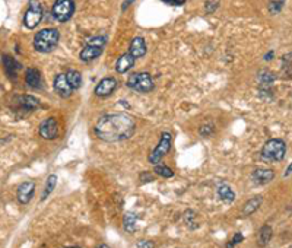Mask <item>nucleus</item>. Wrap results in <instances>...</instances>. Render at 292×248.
<instances>
[{"label":"nucleus","instance_id":"cd10ccee","mask_svg":"<svg viewBox=\"0 0 292 248\" xmlns=\"http://www.w3.org/2000/svg\"><path fill=\"white\" fill-rule=\"evenodd\" d=\"M215 133V126L212 123H207V124H202L200 129H199V135L202 138H209Z\"/></svg>","mask_w":292,"mask_h":248},{"label":"nucleus","instance_id":"9b49d317","mask_svg":"<svg viewBox=\"0 0 292 248\" xmlns=\"http://www.w3.org/2000/svg\"><path fill=\"white\" fill-rule=\"evenodd\" d=\"M34 194H35V183L34 181H25L16 190V198L24 206L28 204L32 200Z\"/></svg>","mask_w":292,"mask_h":248},{"label":"nucleus","instance_id":"c9c22d12","mask_svg":"<svg viewBox=\"0 0 292 248\" xmlns=\"http://www.w3.org/2000/svg\"><path fill=\"white\" fill-rule=\"evenodd\" d=\"M273 57H275V53H273V51H269V53L264 55V60H266V61H269V60H272Z\"/></svg>","mask_w":292,"mask_h":248},{"label":"nucleus","instance_id":"393cba45","mask_svg":"<svg viewBox=\"0 0 292 248\" xmlns=\"http://www.w3.org/2000/svg\"><path fill=\"white\" fill-rule=\"evenodd\" d=\"M56 184H57V175L50 174L47 177V181H46V187H44V192H43V196H41V201L47 200V197L53 193V190L56 189Z\"/></svg>","mask_w":292,"mask_h":248},{"label":"nucleus","instance_id":"6e6552de","mask_svg":"<svg viewBox=\"0 0 292 248\" xmlns=\"http://www.w3.org/2000/svg\"><path fill=\"white\" fill-rule=\"evenodd\" d=\"M53 88H54L56 94H57L58 97H61V98H69V97L72 95V92H73V88L70 86L66 73H58V75L54 78Z\"/></svg>","mask_w":292,"mask_h":248},{"label":"nucleus","instance_id":"6ab92c4d","mask_svg":"<svg viewBox=\"0 0 292 248\" xmlns=\"http://www.w3.org/2000/svg\"><path fill=\"white\" fill-rule=\"evenodd\" d=\"M218 196H219V198H221L224 203H233V201L235 200V193H234V190H233L228 184H225V183H219V184H218Z\"/></svg>","mask_w":292,"mask_h":248},{"label":"nucleus","instance_id":"a878e982","mask_svg":"<svg viewBox=\"0 0 292 248\" xmlns=\"http://www.w3.org/2000/svg\"><path fill=\"white\" fill-rule=\"evenodd\" d=\"M153 172H155L158 177H162V178H171V177H174V171H173L171 168L162 165V164H156V165L153 166Z\"/></svg>","mask_w":292,"mask_h":248},{"label":"nucleus","instance_id":"f3484780","mask_svg":"<svg viewBox=\"0 0 292 248\" xmlns=\"http://www.w3.org/2000/svg\"><path fill=\"white\" fill-rule=\"evenodd\" d=\"M262 203H263V198L260 197V196H256V197H251L250 200H247L244 203L243 210H241V216H250V215H253L262 206Z\"/></svg>","mask_w":292,"mask_h":248},{"label":"nucleus","instance_id":"ddd939ff","mask_svg":"<svg viewBox=\"0 0 292 248\" xmlns=\"http://www.w3.org/2000/svg\"><path fill=\"white\" fill-rule=\"evenodd\" d=\"M273 178H275V171H272V169L259 168V169L253 171V174H251V180H253L257 186H266V184H269Z\"/></svg>","mask_w":292,"mask_h":248},{"label":"nucleus","instance_id":"4c0bfd02","mask_svg":"<svg viewBox=\"0 0 292 248\" xmlns=\"http://www.w3.org/2000/svg\"><path fill=\"white\" fill-rule=\"evenodd\" d=\"M95 248H110V247H108L107 244H99V246H97Z\"/></svg>","mask_w":292,"mask_h":248},{"label":"nucleus","instance_id":"72a5a7b5","mask_svg":"<svg viewBox=\"0 0 292 248\" xmlns=\"http://www.w3.org/2000/svg\"><path fill=\"white\" fill-rule=\"evenodd\" d=\"M136 248H155V243L153 241H149V240H139Z\"/></svg>","mask_w":292,"mask_h":248},{"label":"nucleus","instance_id":"e433bc0d","mask_svg":"<svg viewBox=\"0 0 292 248\" xmlns=\"http://www.w3.org/2000/svg\"><path fill=\"white\" fill-rule=\"evenodd\" d=\"M133 1H135V0H126V1L123 3V6H121V9H123V10H126V9L129 7V4H132Z\"/></svg>","mask_w":292,"mask_h":248},{"label":"nucleus","instance_id":"58836bf2","mask_svg":"<svg viewBox=\"0 0 292 248\" xmlns=\"http://www.w3.org/2000/svg\"><path fill=\"white\" fill-rule=\"evenodd\" d=\"M63 248H81V247H63Z\"/></svg>","mask_w":292,"mask_h":248},{"label":"nucleus","instance_id":"20e7f679","mask_svg":"<svg viewBox=\"0 0 292 248\" xmlns=\"http://www.w3.org/2000/svg\"><path fill=\"white\" fill-rule=\"evenodd\" d=\"M126 85L132 91H136V92H141V94L150 92L155 88L152 76L149 73H146V72H138V73L130 75Z\"/></svg>","mask_w":292,"mask_h":248},{"label":"nucleus","instance_id":"5701e85b","mask_svg":"<svg viewBox=\"0 0 292 248\" xmlns=\"http://www.w3.org/2000/svg\"><path fill=\"white\" fill-rule=\"evenodd\" d=\"M282 75L285 79L292 78V51L282 57Z\"/></svg>","mask_w":292,"mask_h":248},{"label":"nucleus","instance_id":"c85d7f7f","mask_svg":"<svg viewBox=\"0 0 292 248\" xmlns=\"http://www.w3.org/2000/svg\"><path fill=\"white\" fill-rule=\"evenodd\" d=\"M284 4H285L284 0H270V1H269V10H270V13H272V15L279 13V12L282 10Z\"/></svg>","mask_w":292,"mask_h":248},{"label":"nucleus","instance_id":"39448f33","mask_svg":"<svg viewBox=\"0 0 292 248\" xmlns=\"http://www.w3.org/2000/svg\"><path fill=\"white\" fill-rule=\"evenodd\" d=\"M171 145H173V136H171V133L170 132H162L158 145L150 150V153L147 156L149 162L153 164V165L159 164V161L171 150Z\"/></svg>","mask_w":292,"mask_h":248},{"label":"nucleus","instance_id":"7ed1b4c3","mask_svg":"<svg viewBox=\"0 0 292 248\" xmlns=\"http://www.w3.org/2000/svg\"><path fill=\"white\" fill-rule=\"evenodd\" d=\"M58 40H60V32L56 28L41 29L34 37V49L40 53H50L56 49Z\"/></svg>","mask_w":292,"mask_h":248},{"label":"nucleus","instance_id":"9d476101","mask_svg":"<svg viewBox=\"0 0 292 248\" xmlns=\"http://www.w3.org/2000/svg\"><path fill=\"white\" fill-rule=\"evenodd\" d=\"M40 136L46 140H53V139H57L58 136V126H57V121L56 118L49 117L46 118L41 124H40Z\"/></svg>","mask_w":292,"mask_h":248},{"label":"nucleus","instance_id":"f257e3e1","mask_svg":"<svg viewBox=\"0 0 292 248\" xmlns=\"http://www.w3.org/2000/svg\"><path fill=\"white\" fill-rule=\"evenodd\" d=\"M135 130H136L135 120L124 112L102 115L95 124L97 138L99 140L108 143L127 140L135 135Z\"/></svg>","mask_w":292,"mask_h":248},{"label":"nucleus","instance_id":"a211bd4d","mask_svg":"<svg viewBox=\"0 0 292 248\" xmlns=\"http://www.w3.org/2000/svg\"><path fill=\"white\" fill-rule=\"evenodd\" d=\"M272 235H273V231L269 225H263L259 232H257V246L259 247H266L270 240H272Z\"/></svg>","mask_w":292,"mask_h":248},{"label":"nucleus","instance_id":"dca6fc26","mask_svg":"<svg viewBox=\"0 0 292 248\" xmlns=\"http://www.w3.org/2000/svg\"><path fill=\"white\" fill-rule=\"evenodd\" d=\"M129 53L135 57V58H139V57H144L146 54V43L142 37H135L130 43V47H129Z\"/></svg>","mask_w":292,"mask_h":248},{"label":"nucleus","instance_id":"f704fd0d","mask_svg":"<svg viewBox=\"0 0 292 248\" xmlns=\"http://www.w3.org/2000/svg\"><path fill=\"white\" fill-rule=\"evenodd\" d=\"M291 174H292V162L290 164V166H288V168L285 169V172H284V177H290Z\"/></svg>","mask_w":292,"mask_h":248},{"label":"nucleus","instance_id":"473e14b6","mask_svg":"<svg viewBox=\"0 0 292 248\" xmlns=\"http://www.w3.org/2000/svg\"><path fill=\"white\" fill-rule=\"evenodd\" d=\"M153 180H155V177H153L150 172H147V171H146V172H142V174L139 175V181H141L142 184H145V183H152Z\"/></svg>","mask_w":292,"mask_h":248},{"label":"nucleus","instance_id":"2eb2a0df","mask_svg":"<svg viewBox=\"0 0 292 248\" xmlns=\"http://www.w3.org/2000/svg\"><path fill=\"white\" fill-rule=\"evenodd\" d=\"M25 82L29 88L32 89H41L43 88V79H41V73L37 69H28L25 73Z\"/></svg>","mask_w":292,"mask_h":248},{"label":"nucleus","instance_id":"b1692460","mask_svg":"<svg viewBox=\"0 0 292 248\" xmlns=\"http://www.w3.org/2000/svg\"><path fill=\"white\" fill-rule=\"evenodd\" d=\"M66 76H67V81H69L70 86L73 88V91H76V89L81 88V85H82V76H81V73L78 70H69L66 73Z\"/></svg>","mask_w":292,"mask_h":248},{"label":"nucleus","instance_id":"0eeeda50","mask_svg":"<svg viewBox=\"0 0 292 248\" xmlns=\"http://www.w3.org/2000/svg\"><path fill=\"white\" fill-rule=\"evenodd\" d=\"M75 12V1L73 0H56L51 7V15L58 22H66L72 18Z\"/></svg>","mask_w":292,"mask_h":248},{"label":"nucleus","instance_id":"f8f14e48","mask_svg":"<svg viewBox=\"0 0 292 248\" xmlns=\"http://www.w3.org/2000/svg\"><path fill=\"white\" fill-rule=\"evenodd\" d=\"M13 101H15L16 107L25 112H31L40 107V101L32 95H18V97H15Z\"/></svg>","mask_w":292,"mask_h":248},{"label":"nucleus","instance_id":"aec40b11","mask_svg":"<svg viewBox=\"0 0 292 248\" xmlns=\"http://www.w3.org/2000/svg\"><path fill=\"white\" fill-rule=\"evenodd\" d=\"M101 53H102V47H94V46L87 44V47L81 51L79 57H81L82 61H91V60L98 58L101 55Z\"/></svg>","mask_w":292,"mask_h":248},{"label":"nucleus","instance_id":"412c9836","mask_svg":"<svg viewBox=\"0 0 292 248\" xmlns=\"http://www.w3.org/2000/svg\"><path fill=\"white\" fill-rule=\"evenodd\" d=\"M3 64H4V70H6V73L10 76V78H15V75H16V72L21 69V64L15 60V58H12L10 55H7V54H3Z\"/></svg>","mask_w":292,"mask_h":248},{"label":"nucleus","instance_id":"bb28decb","mask_svg":"<svg viewBox=\"0 0 292 248\" xmlns=\"http://www.w3.org/2000/svg\"><path fill=\"white\" fill-rule=\"evenodd\" d=\"M183 218H184V223L189 226V229L193 231V229H196L199 226V223L196 222V213L193 210H186Z\"/></svg>","mask_w":292,"mask_h":248},{"label":"nucleus","instance_id":"c756f323","mask_svg":"<svg viewBox=\"0 0 292 248\" xmlns=\"http://www.w3.org/2000/svg\"><path fill=\"white\" fill-rule=\"evenodd\" d=\"M244 241V235L241 232H237L234 237H233V240L227 244V248H234L235 246H238V244H241Z\"/></svg>","mask_w":292,"mask_h":248},{"label":"nucleus","instance_id":"ea45409f","mask_svg":"<svg viewBox=\"0 0 292 248\" xmlns=\"http://www.w3.org/2000/svg\"><path fill=\"white\" fill-rule=\"evenodd\" d=\"M290 248H292V246H291V247H290Z\"/></svg>","mask_w":292,"mask_h":248},{"label":"nucleus","instance_id":"423d86ee","mask_svg":"<svg viewBox=\"0 0 292 248\" xmlns=\"http://www.w3.org/2000/svg\"><path fill=\"white\" fill-rule=\"evenodd\" d=\"M43 19V6L38 0H29L28 9L24 15V25L28 29H34Z\"/></svg>","mask_w":292,"mask_h":248},{"label":"nucleus","instance_id":"4be33fe9","mask_svg":"<svg viewBox=\"0 0 292 248\" xmlns=\"http://www.w3.org/2000/svg\"><path fill=\"white\" fill-rule=\"evenodd\" d=\"M136 220H138V218H136L135 213H130L129 212V213L124 215V218H123V228H124V231L127 234H133L136 231Z\"/></svg>","mask_w":292,"mask_h":248},{"label":"nucleus","instance_id":"2f4dec72","mask_svg":"<svg viewBox=\"0 0 292 248\" xmlns=\"http://www.w3.org/2000/svg\"><path fill=\"white\" fill-rule=\"evenodd\" d=\"M218 6H219V0H207L206 4H204V12L212 13L218 9Z\"/></svg>","mask_w":292,"mask_h":248},{"label":"nucleus","instance_id":"4468645a","mask_svg":"<svg viewBox=\"0 0 292 248\" xmlns=\"http://www.w3.org/2000/svg\"><path fill=\"white\" fill-rule=\"evenodd\" d=\"M135 61H136V58L130 53H126V54L120 55L118 60L116 61V72L117 73H126V72H129L135 66Z\"/></svg>","mask_w":292,"mask_h":248},{"label":"nucleus","instance_id":"7c9ffc66","mask_svg":"<svg viewBox=\"0 0 292 248\" xmlns=\"http://www.w3.org/2000/svg\"><path fill=\"white\" fill-rule=\"evenodd\" d=\"M104 44H105V37H102V35L92 37L88 41V46H94V47H104Z\"/></svg>","mask_w":292,"mask_h":248},{"label":"nucleus","instance_id":"f03ea898","mask_svg":"<svg viewBox=\"0 0 292 248\" xmlns=\"http://www.w3.org/2000/svg\"><path fill=\"white\" fill-rule=\"evenodd\" d=\"M287 153V143L282 139L267 140L260 152V159L264 162H281Z\"/></svg>","mask_w":292,"mask_h":248},{"label":"nucleus","instance_id":"1a4fd4ad","mask_svg":"<svg viewBox=\"0 0 292 248\" xmlns=\"http://www.w3.org/2000/svg\"><path fill=\"white\" fill-rule=\"evenodd\" d=\"M117 88V81L116 78L113 76H107V78H102L98 85L95 86V95L99 98H107L110 97Z\"/></svg>","mask_w":292,"mask_h":248}]
</instances>
